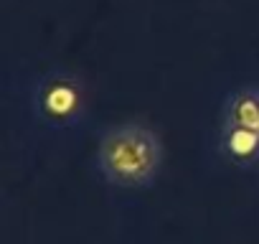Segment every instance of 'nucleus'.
Segmentation results:
<instances>
[{"label": "nucleus", "instance_id": "f257e3e1", "mask_svg": "<svg viewBox=\"0 0 259 244\" xmlns=\"http://www.w3.org/2000/svg\"><path fill=\"white\" fill-rule=\"evenodd\" d=\"M97 168L99 173L122 188H145L155 181L163 148L158 135L138 122L109 128L97 145Z\"/></svg>", "mask_w": 259, "mask_h": 244}, {"label": "nucleus", "instance_id": "f03ea898", "mask_svg": "<svg viewBox=\"0 0 259 244\" xmlns=\"http://www.w3.org/2000/svg\"><path fill=\"white\" fill-rule=\"evenodd\" d=\"M33 114L54 130L74 128L84 114V87L69 71H49L33 87Z\"/></svg>", "mask_w": 259, "mask_h": 244}, {"label": "nucleus", "instance_id": "7ed1b4c3", "mask_svg": "<svg viewBox=\"0 0 259 244\" xmlns=\"http://www.w3.org/2000/svg\"><path fill=\"white\" fill-rule=\"evenodd\" d=\"M221 153L239 168H251L259 163V130L224 122L221 128Z\"/></svg>", "mask_w": 259, "mask_h": 244}, {"label": "nucleus", "instance_id": "20e7f679", "mask_svg": "<svg viewBox=\"0 0 259 244\" xmlns=\"http://www.w3.org/2000/svg\"><path fill=\"white\" fill-rule=\"evenodd\" d=\"M224 122L259 130V92L236 89L234 94H229L224 104Z\"/></svg>", "mask_w": 259, "mask_h": 244}]
</instances>
